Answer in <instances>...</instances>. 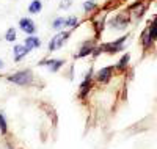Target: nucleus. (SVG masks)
Listing matches in <instances>:
<instances>
[{
	"label": "nucleus",
	"mask_w": 157,
	"mask_h": 149,
	"mask_svg": "<svg viewBox=\"0 0 157 149\" xmlns=\"http://www.w3.org/2000/svg\"><path fill=\"white\" fill-rule=\"evenodd\" d=\"M8 80H10V82H13V83L21 85V86H25V85H30V83H32L33 75H32V71L25 69V71H19V72H16L14 75H10Z\"/></svg>",
	"instance_id": "f257e3e1"
},
{
	"label": "nucleus",
	"mask_w": 157,
	"mask_h": 149,
	"mask_svg": "<svg viewBox=\"0 0 157 149\" xmlns=\"http://www.w3.org/2000/svg\"><path fill=\"white\" fill-rule=\"evenodd\" d=\"M68 36H69V32H60L58 35H55L54 38L50 39V43H49V50L54 52V50L60 49L64 43H66Z\"/></svg>",
	"instance_id": "f03ea898"
},
{
	"label": "nucleus",
	"mask_w": 157,
	"mask_h": 149,
	"mask_svg": "<svg viewBox=\"0 0 157 149\" xmlns=\"http://www.w3.org/2000/svg\"><path fill=\"white\" fill-rule=\"evenodd\" d=\"M19 29L24 33H27V35H33L36 32V25H35V22L30 17H22L19 21Z\"/></svg>",
	"instance_id": "7ed1b4c3"
},
{
	"label": "nucleus",
	"mask_w": 157,
	"mask_h": 149,
	"mask_svg": "<svg viewBox=\"0 0 157 149\" xmlns=\"http://www.w3.org/2000/svg\"><path fill=\"white\" fill-rule=\"evenodd\" d=\"M126 41V36H123V38H120L118 41H115V43H109V44H104L101 49H104V50H107V52H110V53H115V52H120V50H123V43Z\"/></svg>",
	"instance_id": "20e7f679"
},
{
	"label": "nucleus",
	"mask_w": 157,
	"mask_h": 149,
	"mask_svg": "<svg viewBox=\"0 0 157 149\" xmlns=\"http://www.w3.org/2000/svg\"><path fill=\"white\" fill-rule=\"evenodd\" d=\"M30 49L25 46V44H19V46H14V49H13V55H14V61H21L25 55H29Z\"/></svg>",
	"instance_id": "39448f33"
},
{
	"label": "nucleus",
	"mask_w": 157,
	"mask_h": 149,
	"mask_svg": "<svg viewBox=\"0 0 157 149\" xmlns=\"http://www.w3.org/2000/svg\"><path fill=\"white\" fill-rule=\"evenodd\" d=\"M63 63H64L63 60H47V61H43L41 66H47L52 72H57L60 67L63 66Z\"/></svg>",
	"instance_id": "423d86ee"
},
{
	"label": "nucleus",
	"mask_w": 157,
	"mask_h": 149,
	"mask_svg": "<svg viewBox=\"0 0 157 149\" xmlns=\"http://www.w3.org/2000/svg\"><path fill=\"white\" fill-rule=\"evenodd\" d=\"M112 72H113V67H104V69H101L98 72V80L99 82H107V80L112 77Z\"/></svg>",
	"instance_id": "0eeeda50"
},
{
	"label": "nucleus",
	"mask_w": 157,
	"mask_h": 149,
	"mask_svg": "<svg viewBox=\"0 0 157 149\" xmlns=\"http://www.w3.org/2000/svg\"><path fill=\"white\" fill-rule=\"evenodd\" d=\"M24 44L27 46L29 49H38L39 46H41V41H39L38 36H29V38H25Z\"/></svg>",
	"instance_id": "6e6552de"
},
{
	"label": "nucleus",
	"mask_w": 157,
	"mask_h": 149,
	"mask_svg": "<svg viewBox=\"0 0 157 149\" xmlns=\"http://www.w3.org/2000/svg\"><path fill=\"white\" fill-rule=\"evenodd\" d=\"M41 10H43L41 0H33V2L29 5V13L30 14H38V13H41Z\"/></svg>",
	"instance_id": "1a4fd4ad"
},
{
	"label": "nucleus",
	"mask_w": 157,
	"mask_h": 149,
	"mask_svg": "<svg viewBox=\"0 0 157 149\" xmlns=\"http://www.w3.org/2000/svg\"><path fill=\"white\" fill-rule=\"evenodd\" d=\"M112 24H113L115 29H120V30H123V29H126V27H127V21L124 19V16H118V17H115Z\"/></svg>",
	"instance_id": "9d476101"
},
{
	"label": "nucleus",
	"mask_w": 157,
	"mask_h": 149,
	"mask_svg": "<svg viewBox=\"0 0 157 149\" xmlns=\"http://www.w3.org/2000/svg\"><path fill=\"white\" fill-rule=\"evenodd\" d=\"M90 78H91V75H88V77L85 78V82L80 85V97H85V94H86L88 90H90Z\"/></svg>",
	"instance_id": "9b49d317"
},
{
	"label": "nucleus",
	"mask_w": 157,
	"mask_h": 149,
	"mask_svg": "<svg viewBox=\"0 0 157 149\" xmlns=\"http://www.w3.org/2000/svg\"><path fill=\"white\" fill-rule=\"evenodd\" d=\"M5 39H6L8 43H13V41H14V39H16V30L13 29V27H11V29H8V30H6Z\"/></svg>",
	"instance_id": "f8f14e48"
},
{
	"label": "nucleus",
	"mask_w": 157,
	"mask_h": 149,
	"mask_svg": "<svg viewBox=\"0 0 157 149\" xmlns=\"http://www.w3.org/2000/svg\"><path fill=\"white\" fill-rule=\"evenodd\" d=\"M91 52H93V47H91V46H83V47H82V50H80V52H78V53H77V55H75V57H77V58H80V57H85V55H90V53H91Z\"/></svg>",
	"instance_id": "ddd939ff"
},
{
	"label": "nucleus",
	"mask_w": 157,
	"mask_h": 149,
	"mask_svg": "<svg viewBox=\"0 0 157 149\" xmlns=\"http://www.w3.org/2000/svg\"><path fill=\"white\" fill-rule=\"evenodd\" d=\"M63 25H64V17H57L54 22H52V29L60 30V29H63Z\"/></svg>",
	"instance_id": "4468645a"
},
{
	"label": "nucleus",
	"mask_w": 157,
	"mask_h": 149,
	"mask_svg": "<svg viewBox=\"0 0 157 149\" xmlns=\"http://www.w3.org/2000/svg\"><path fill=\"white\" fill-rule=\"evenodd\" d=\"M77 17H74V16H71V17H66L64 19V25L66 27H69V29H72V27H75L77 25Z\"/></svg>",
	"instance_id": "2eb2a0df"
},
{
	"label": "nucleus",
	"mask_w": 157,
	"mask_h": 149,
	"mask_svg": "<svg viewBox=\"0 0 157 149\" xmlns=\"http://www.w3.org/2000/svg\"><path fill=\"white\" fill-rule=\"evenodd\" d=\"M148 33L152 39H157V24H152L149 29H148Z\"/></svg>",
	"instance_id": "dca6fc26"
},
{
	"label": "nucleus",
	"mask_w": 157,
	"mask_h": 149,
	"mask_svg": "<svg viewBox=\"0 0 157 149\" xmlns=\"http://www.w3.org/2000/svg\"><path fill=\"white\" fill-rule=\"evenodd\" d=\"M94 8H96V3H94V2H91V0H88V2H85V3H83V10H85L86 13L93 11Z\"/></svg>",
	"instance_id": "f3484780"
},
{
	"label": "nucleus",
	"mask_w": 157,
	"mask_h": 149,
	"mask_svg": "<svg viewBox=\"0 0 157 149\" xmlns=\"http://www.w3.org/2000/svg\"><path fill=\"white\" fill-rule=\"evenodd\" d=\"M127 61H129V55H124L121 60H120V63H118V69H123V67H126L127 66Z\"/></svg>",
	"instance_id": "a211bd4d"
},
{
	"label": "nucleus",
	"mask_w": 157,
	"mask_h": 149,
	"mask_svg": "<svg viewBox=\"0 0 157 149\" xmlns=\"http://www.w3.org/2000/svg\"><path fill=\"white\" fill-rule=\"evenodd\" d=\"M0 130H2L3 133L6 132V121H5V116L0 113Z\"/></svg>",
	"instance_id": "6ab92c4d"
},
{
	"label": "nucleus",
	"mask_w": 157,
	"mask_h": 149,
	"mask_svg": "<svg viewBox=\"0 0 157 149\" xmlns=\"http://www.w3.org/2000/svg\"><path fill=\"white\" fill-rule=\"evenodd\" d=\"M2 67H3V61H2V60H0V69H2Z\"/></svg>",
	"instance_id": "aec40b11"
}]
</instances>
